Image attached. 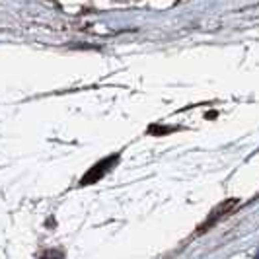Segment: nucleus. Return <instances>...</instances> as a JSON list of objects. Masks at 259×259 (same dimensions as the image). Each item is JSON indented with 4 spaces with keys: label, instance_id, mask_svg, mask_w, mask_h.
Here are the masks:
<instances>
[{
    "label": "nucleus",
    "instance_id": "obj_1",
    "mask_svg": "<svg viewBox=\"0 0 259 259\" xmlns=\"http://www.w3.org/2000/svg\"><path fill=\"white\" fill-rule=\"evenodd\" d=\"M255 259H259V251H257V255H255Z\"/></svg>",
    "mask_w": 259,
    "mask_h": 259
}]
</instances>
